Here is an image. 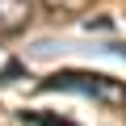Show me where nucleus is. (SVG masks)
<instances>
[{
  "label": "nucleus",
  "mask_w": 126,
  "mask_h": 126,
  "mask_svg": "<svg viewBox=\"0 0 126 126\" xmlns=\"http://www.w3.org/2000/svg\"><path fill=\"white\" fill-rule=\"evenodd\" d=\"M38 9V0H0V34H13L21 30Z\"/></svg>",
  "instance_id": "1"
},
{
  "label": "nucleus",
  "mask_w": 126,
  "mask_h": 126,
  "mask_svg": "<svg viewBox=\"0 0 126 126\" xmlns=\"http://www.w3.org/2000/svg\"><path fill=\"white\" fill-rule=\"evenodd\" d=\"M46 4H55V9H80L84 0H46Z\"/></svg>",
  "instance_id": "2"
}]
</instances>
